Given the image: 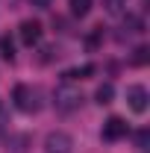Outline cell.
<instances>
[{
	"mask_svg": "<svg viewBox=\"0 0 150 153\" xmlns=\"http://www.w3.org/2000/svg\"><path fill=\"white\" fill-rule=\"evenodd\" d=\"M12 100H15V106H18L21 112H38V91L36 88H30V85H15V91H12Z\"/></svg>",
	"mask_w": 150,
	"mask_h": 153,
	"instance_id": "obj_1",
	"label": "cell"
},
{
	"mask_svg": "<svg viewBox=\"0 0 150 153\" xmlns=\"http://www.w3.org/2000/svg\"><path fill=\"white\" fill-rule=\"evenodd\" d=\"M53 100H56V109H59V112H74L82 97H79L76 88H71L68 82H62V85L56 88V94H53Z\"/></svg>",
	"mask_w": 150,
	"mask_h": 153,
	"instance_id": "obj_2",
	"label": "cell"
},
{
	"mask_svg": "<svg viewBox=\"0 0 150 153\" xmlns=\"http://www.w3.org/2000/svg\"><path fill=\"white\" fill-rule=\"evenodd\" d=\"M147 100H150V94H147L144 85H130V88H127V106H130L135 115L147 112Z\"/></svg>",
	"mask_w": 150,
	"mask_h": 153,
	"instance_id": "obj_3",
	"label": "cell"
},
{
	"mask_svg": "<svg viewBox=\"0 0 150 153\" xmlns=\"http://www.w3.org/2000/svg\"><path fill=\"white\" fill-rule=\"evenodd\" d=\"M127 133H130V127H127V121L118 118V115H112V118L103 124V141H121Z\"/></svg>",
	"mask_w": 150,
	"mask_h": 153,
	"instance_id": "obj_4",
	"label": "cell"
},
{
	"mask_svg": "<svg viewBox=\"0 0 150 153\" xmlns=\"http://www.w3.org/2000/svg\"><path fill=\"white\" fill-rule=\"evenodd\" d=\"M71 147H74V138L68 133H50L44 138V150L47 153H71Z\"/></svg>",
	"mask_w": 150,
	"mask_h": 153,
	"instance_id": "obj_5",
	"label": "cell"
},
{
	"mask_svg": "<svg viewBox=\"0 0 150 153\" xmlns=\"http://www.w3.org/2000/svg\"><path fill=\"white\" fill-rule=\"evenodd\" d=\"M18 38L27 44V47H33L38 38H41V24L33 18H27V21H21V27H18Z\"/></svg>",
	"mask_w": 150,
	"mask_h": 153,
	"instance_id": "obj_6",
	"label": "cell"
},
{
	"mask_svg": "<svg viewBox=\"0 0 150 153\" xmlns=\"http://www.w3.org/2000/svg\"><path fill=\"white\" fill-rule=\"evenodd\" d=\"M94 97H97V103H100V106L112 103V97H115V85H112V82H103V85H97Z\"/></svg>",
	"mask_w": 150,
	"mask_h": 153,
	"instance_id": "obj_7",
	"label": "cell"
},
{
	"mask_svg": "<svg viewBox=\"0 0 150 153\" xmlns=\"http://www.w3.org/2000/svg\"><path fill=\"white\" fill-rule=\"evenodd\" d=\"M88 9H91V0H71V15H76V18L88 15Z\"/></svg>",
	"mask_w": 150,
	"mask_h": 153,
	"instance_id": "obj_8",
	"label": "cell"
},
{
	"mask_svg": "<svg viewBox=\"0 0 150 153\" xmlns=\"http://www.w3.org/2000/svg\"><path fill=\"white\" fill-rule=\"evenodd\" d=\"M147 59H150V50H147V47H135L130 62L135 65V68H141V65H147Z\"/></svg>",
	"mask_w": 150,
	"mask_h": 153,
	"instance_id": "obj_9",
	"label": "cell"
},
{
	"mask_svg": "<svg viewBox=\"0 0 150 153\" xmlns=\"http://www.w3.org/2000/svg\"><path fill=\"white\" fill-rule=\"evenodd\" d=\"M0 53H3V59H15V44H12V38H0Z\"/></svg>",
	"mask_w": 150,
	"mask_h": 153,
	"instance_id": "obj_10",
	"label": "cell"
},
{
	"mask_svg": "<svg viewBox=\"0 0 150 153\" xmlns=\"http://www.w3.org/2000/svg\"><path fill=\"white\" fill-rule=\"evenodd\" d=\"M53 53H56L53 47H44V50H41V62H50V59H53Z\"/></svg>",
	"mask_w": 150,
	"mask_h": 153,
	"instance_id": "obj_11",
	"label": "cell"
},
{
	"mask_svg": "<svg viewBox=\"0 0 150 153\" xmlns=\"http://www.w3.org/2000/svg\"><path fill=\"white\" fill-rule=\"evenodd\" d=\"M135 141H138V147H144V144H147V130H141V133H135Z\"/></svg>",
	"mask_w": 150,
	"mask_h": 153,
	"instance_id": "obj_12",
	"label": "cell"
},
{
	"mask_svg": "<svg viewBox=\"0 0 150 153\" xmlns=\"http://www.w3.org/2000/svg\"><path fill=\"white\" fill-rule=\"evenodd\" d=\"M33 3H36V6H41V9H47V6H50V0H33Z\"/></svg>",
	"mask_w": 150,
	"mask_h": 153,
	"instance_id": "obj_13",
	"label": "cell"
},
{
	"mask_svg": "<svg viewBox=\"0 0 150 153\" xmlns=\"http://www.w3.org/2000/svg\"><path fill=\"white\" fill-rule=\"evenodd\" d=\"M0 127H3V106H0Z\"/></svg>",
	"mask_w": 150,
	"mask_h": 153,
	"instance_id": "obj_14",
	"label": "cell"
}]
</instances>
